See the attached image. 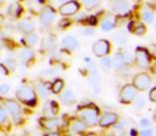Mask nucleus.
Wrapping results in <instances>:
<instances>
[{
  "instance_id": "nucleus-1",
  "label": "nucleus",
  "mask_w": 156,
  "mask_h": 136,
  "mask_svg": "<svg viewBox=\"0 0 156 136\" xmlns=\"http://www.w3.org/2000/svg\"><path fill=\"white\" fill-rule=\"evenodd\" d=\"M16 98L20 102L28 106H35L37 103V94L28 85H22L16 89Z\"/></svg>"
},
{
  "instance_id": "nucleus-2",
  "label": "nucleus",
  "mask_w": 156,
  "mask_h": 136,
  "mask_svg": "<svg viewBox=\"0 0 156 136\" xmlns=\"http://www.w3.org/2000/svg\"><path fill=\"white\" fill-rule=\"evenodd\" d=\"M98 108H95L93 105L86 106L83 110L80 111V120H83L88 127H92V125H95L96 123H98Z\"/></svg>"
},
{
  "instance_id": "nucleus-3",
  "label": "nucleus",
  "mask_w": 156,
  "mask_h": 136,
  "mask_svg": "<svg viewBox=\"0 0 156 136\" xmlns=\"http://www.w3.org/2000/svg\"><path fill=\"white\" fill-rule=\"evenodd\" d=\"M138 89L133 84H125L119 93V101L123 104H129L137 98Z\"/></svg>"
},
{
  "instance_id": "nucleus-4",
  "label": "nucleus",
  "mask_w": 156,
  "mask_h": 136,
  "mask_svg": "<svg viewBox=\"0 0 156 136\" xmlns=\"http://www.w3.org/2000/svg\"><path fill=\"white\" fill-rule=\"evenodd\" d=\"M134 60L139 68H141V69L147 68L150 63H151V55H150L149 50L143 47H138L135 51Z\"/></svg>"
},
{
  "instance_id": "nucleus-5",
  "label": "nucleus",
  "mask_w": 156,
  "mask_h": 136,
  "mask_svg": "<svg viewBox=\"0 0 156 136\" xmlns=\"http://www.w3.org/2000/svg\"><path fill=\"white\" fill-rule=\"evenodd\" d=\"M151 83H152L151 77L147 74H145V72H139V74H137L136 76L134 77V79H133V85H134L138 91H147L150 87V85H151Z\"/></svg>"
},
{
  "instance_id": "nucleus-6",
  "label": "nucleus",
  "mask_w": 156,
  "mask_h": 136,
  "mask_svg": "<svg viewBox=\"0 0 156 136\" xmlns=\"http://www.w3.org/2000/svg\"><path fill=\"white\" fill-rule=\"evenodd\" d=\"M5 106L8 112L11 114L12 118H13V120L15 121V122L20 121L22 116H23V110L18 102L14 101V100H11V99H7V100H5Z\"/></svg>"
},
{
  "instance_id": "nucleus-7",
  "label": "nucleus",
  "mask_w": 156,
  "mask_h": 136,
  "mask_svg": "<svg viewBox=\"0 0 156 136\" xmlns=\"http://www.w3.org/2000/svg\"><path fill=\"white\" fill-rule=\"evenodd\" d=\"M92 51H93L94 55L98 56V58H104L110 51V43L106 39H98L92 46Z\"/></svg>"
},
{
  "instance_id": "nucleus-8",
  "label": "nucleus",
  "mask_w": 156,
  "mask_h": 136,
  "mask_svg": "<svg viewBox=\"0 0 156 136\" xmlns=\"http://www.w3.org/2000/svg\"><path fill=\"white\" fill-rule=\"evenodd\" d=\"M79 9H80V5L76 0H71L61 5L59 8V12L62 16H72L77 13Z\"/></svg>"
},
{
  "instance_id": "nucleus-9",
  "label": "nucleus",
  "mask_w": 156,
  "mask_h": 136,
  "mask_svg": "<svg viewBox=\"0 0 156 136\" xmlns=\"http://www.w3.org/2000/svg\"><path fill=\"white\" fill-rule=\"evenodd\" d=\"M119 121V116L115 113L112 112H107L101 116V118L98 119V124L102 128H108L111 125L115 124Z\"/></svg>"
},
{
  "instance_id": "nucleus-10",
  "label": "nucleus",
  "mask_w": 156,
  "mask_h": 136,
  "mask_svg": "<svg viewBox=\"0 0 156 136\" xmlns=\"http://www.w3.org/2000/svg\"><path fill=\"white\" fill-rule=\"evenodd\" d=\"M56 17V12L51 7H45L40 14V22L43 26H49Z\"/></svg>"
},
{
  "instance_id": "nucleus-11",
  "label": "nucleus",
  "mask_w": 156,
  "mask_h": 136,
  "mask_svg": "<svg viewBox=\"0 0 156 136\" xmlns=\"http://www.w3.org/2000/svg\"><path fill=\"white\" fill-rule=\"evenodd\" d=\"M40 124L42 128L47 130H52L58 128L61 124V121L59 118L56 117H45V118H41L40 119Z\"/></svg>"
},
{
  "instance_id": "nucleus-12",
  "label": "nucleus",
  "mask_w": 156,
  "mask_h": 136,
  "mask_svg": "<svg viewBox=\"0 0 156 136\" xmlns=\"http://www.w3.org/2000/svg\"><path fill=\"white\" fill-rule=\"evenodd\" d=\"M61 46L64 50L66 51H72V50H75L78 46V41L77 39L74 36H65L64 38L62 39V43H61Z\"/></svg>"
},
{
  "instance_id": "nucleus-13",
  "label": "nucleus",
  "mask_w": 156,
  "mask_h": 136,
  "mask_svg": "<svg viewBox=\"0 0 156 136\" xmlns=\"http://www.w3.org/2000/svg\"><path fill=\"white\" fill-rule=\"evenodd\" d=\"M34 28H35L34 24H33V22H31L30 19H23L17 24V29H18V30H20V32H23V33H26V34L33 32Z\"/></svg>"
},
{
  "instance_id": "nucleus-14",
  "label": "nucleus",
  "mask_w": 156,
  "mask_h": 136,
  "mask_svg": "<svg viewBox=\"0 0 156 136\" xmlns=\"http://www.w3.org/2000/svg\"><path fill=\"white\" fill-rule=\"evenodd\" d=\"M128 2L127 0H113L112 10L118 14H123L128 11Z\"/></svg>"
},
{
  "instance_id": "nucleus-15",
  "label": "nucleus",
  "mask_w": 156,
  "mask_h": 136,
  "mask_svg": "<svg viewBox=\"0 0 156 136\" xmlns=\"http://www.w3.org/2000/svg\"><path fill=\"white\" fill-rule=\"evenodd\" d=\"M61 102H62L64 105H72L76 102V97L75 94L71 91V89H66L65 91H63L60 96Z\"/></svg>"
},
{
  "instance_id": "nucleus-16",
  "label": "nucleus",
  "mask_w": 156,
  "mask_h": 136,
  "mask_svg": "<svg viewBox=\"0 0 156 136\" xmlns=\"http://www.w3.org/2000/svg\"><path fill=\"white\" fill-rule=\"evenodd\" d=\"M112 65H113V67H115V70L122 69V68L126 65V61H125V58H124V53H122V52H118V53H115V56H113V60H112Z\"/></svg>"
},
{
  "instance_id": "nucleus-17",
  "label": "nucleus",
  "mask_w": 156,
  "mask_h": 136,
  "mask_svg": "<svg viewBox=\"0 0 156 136\" xmlns=\"http://www.w3.org/2000/svg\"><path fill=\"white\" fill-rule=\"evenodd\" d=\"M33 56H34V53H33L32 50L24 49L18 54V61H20L22 64H28L29 62H31V61L33 60Z\"/></svg>"
},
{
  "instance_id": "nucleus-18",
  "label": "nucleus",
  "mask_w": 156,
  "mask_h": 136,
  "mask_svg": "<svg viewBox=\"0 0 156 136\" xmlns=\"http://www.w3.org/2000/svg\"><path fill=\"white\" fill-rule=\"evenodd\" d=\"M45 111V114L47 116H55V115L58 114V111H59V106L57 104L56 101H48L47 103L45 104L43 108Z\"/></svg>"
},
{
  "instance_id": "nucleus-19",
  "label": "nucleus",
  "mask_w": 156,
  "mask_h": 136,
  "mask_svg": "<svg viewBox=\"0 0 156 136\" xmlns=\"http://www.w3.org/2000/svg\"><path fill=\"white\" fill-rule=\"evenodd\" d=\"M23 13V8L18 2H13L8 9V14L12 17H20Z\"/></svg>"
},
{
  "instance_id": "nucleus-20",
  "label": "nucleus",
  "mask_w": 156,
  "mask_h": 136,
  "mask_svg": "<svg viewBox=\"0 0 156 136\" xmlns=\"http://www.w3.org/2000/svg\"><path fill=\"white\" fill-rule=\"evenodd\" d=\"M128 29H129V31L133 34L136 35H143L145 33V31H147L145 27L141 22H132L130 26L128 27Z\"/></svg>"
},
{
  "instance_id": "nucleus-21",
  "label": "nucleus",
  "mask_w": 156,
  "mask_h": 136,
  "mask_svg": "<svg viewBox=\"0 0 156 136\" xmlns=\"http://www.w3.org/2000/svg\"><path fill=\"white\" fill-rule=\"evenodd\" d=\"M87 127L88 125L83 122V120H75L72 122L71 124V130L74 132V133H83L87 130Z\"/></svg>"
},
{
  "instance_id": "nucleus-22",
  "label": "nucleus",
  "mask_w": 156,
  "mask_h": 136,
  "mask_svg": "<svg viewBox=\"0 0 156 136\" xmlns=\"http://www.w3.org/2000/svg\"><path fill=\"white\" fill-rule=\"evenodd\" d=\"M37 91H39L40 96L43 98H47L49 96V93L51 91V83L45 82L42 83L37 86Z\"/></svg>"
},
{
  "instance_id": "nucleus-23",
  "label": "nucleus",
  "mask_w": 156,
  "mask_h": 136,
  "mask_svg": "<svg viewBox=\"0 0 156 136\" xmlns=\"http://www.w3.org/2000/svg\"><path fill=\"white\" fill-rule=\"evenodd\" d=\"M37 35L35 33L31 32V33H28L26 34L24 37H23V43L26 47H32L37 44Z\"/></svg>"
},
{
  "instance_id": "nucleus-24",
  "label": "nucleus",
  "mask_w": 156,
  "mask_h": 136,
  "mask_svg": "<svg viewBox=\"0 0 156 136\" xmlns=\"http://www.w3.org/2000/svg\"><path fill=\"white\" fill-rule=\"evenodd\" d=\"M89 82L91 87L93 88V91L95 93H98L100 91V85H101V78L98 74H92L91 77L89 79Z\"/></svg>"
},
{
  "instance_id": "nucleus-25",
  "label": "nucleus",
  "mask_w": 156,
  "mask_h": 136,
  "mask_svg": "<svg viewBox=\"0 0 156 136\" xmlns=\"http://www.w3.org/2000/svg\"><path fill=\"white\" fill-rule=\"evenodd\" d=\"M64 87V82L61 79H57L54 81V83H51V91L56 95H58L59 93H61V91Z\"/></svg>"
},
{
  "instance_id": "nucleus-26",
  "label": "nucleus",
  "mask_w": 156,
  "mask_h": 136,
  "mask_svg": "<svg viewBox=\"0 0 156 136\" xmlns=\"http://www.w3.org/2000/svg\"><path fill=\"white\" fill-rule=\"evenodd\" d=\"M141 17H142L143 22H145L147 24H150V22H153L154 19V14L153 12L151 11L150 9H143L142 12H141Z\"/></svg>"
},
{
  "instance_id": "nucleus-27",
  "label": "nucleus",
  "mask_w": 156,
  "mask_h": 136,
  "mask_svg": "<svg viewBox=\"0 0 156 136\" xmlns=\"http://www.w3.org/2000/svg\"><path fill=\"white\" fill-rule=\"evenodd\" d=\"M115 41L119 46H124L126 44V41H127V35L123 31H120L115 35Z\"/></svg>"
},
{
  "instance_id": "nucleus-28",
  "label": "nucleus",
  "mask_w": 156,
  "mask_h": 136,
  "mask_svg": "<svg viewBox=\"0 0 156 136\" xmlns=\"http://www.w3.org/2000/svg\"><path fill=\"white\" fill-rule=\"evenodd\" d=\"M83 2L86 9L88 11H91V10H94L100 5L101 0H83Z\"/></svg>"
},
{
  "instance_id": "nucleus-29",
  "label": "nucleus",
  "mask_w": 156,
  "mask_h": 136,
  "mask_svg": "<svg viewBox=\"0 0 156 136\" xmlns=\"http://www.w3.org/2000/svg\"><path fill=\"white\" fill-rule=\"evenodd\" d=\"M101 28H102L103 31H106V32H108V31H111L113 28H115V24H113L111 20L105 19V20H103V22H102Z\"/></svg>"
},
{
  "instance_id": "nucleus-30",
  "label": "nucleus",
  "mask_w": 156,
  "mask_h": 136,
  "mask_svg": "<svg viewBox=\"0 0 156 136\" xmlns=\"http://www.w3.org/2000/svg\"><path fill=\"white\" fill-rule=\"evenodd\" d=\"M101 65L104 67L105 69H109L112 65V61H111L110 58H107V56H104V58L101 60Z\"/></svg>"
},
{
  "instance_id": "nucleus-31",
  "label": "nucleus",
  "mask_w": 156,
  "mask_h": 136,
  "mask_svg": "<svg viewBox=\"0 0 156 136\" xmlns=\"http://www.w3.org/2000/svg\"><path fill=\"white\" fill-rule=\"evenodd\" d=\"M8 120V112L5 108L0 106V124H3Z\"/></svg>"
},
{
  "instance_id": "nucleus-32",
  "label": "nucleus",
  "mask_w": 156,
  "mask_h": 136,
  "mask_svg": "<svg viewBox=\"0 0 156 136\" xmlns=\"http://www.w3.org/2000/svg\"><path fill=\"white\" fill-rule=\"evenodd\" d=\"M5 67H7L8 69H11V70H14L16 67V62L14 58H7L5 60Z\"/></svg>"
},
{
  "instance_id": "nucleus-33",
  "label": "nucleus",
  "mask_w": 156,
  "mask_h": 136,
  "mask_svg": "<svg viewBox=\"0 0 156 136\" xmlns=\"http://www.w3.org/2000/svg\"><path fill=\"white\" fill-rule=\"evenodd\" d=\"M144 105H145L144 98H143V97L136 98V101H135V108H138V110H140V108H142Z\"/></svg>"
},
{
  "instance_id": "nucleus-34",
  "label": "nucleus",
  "mask_w": 156,
  "mask_h": 136,
  "mask_svg": "<svg viewBox=\"0 0 156 136\" xmlns=\"http://www.w3.org/2000/svg\"><path fill=\"white\" fill-rule=\"evenodd\" d=\"M140 136H153V130L145 128L140 131Z\"/></svg>"
},
{
  "instance_id": "nucleus-35",
  "label": "nucleus",
  "mask_w": 156,
  "mask_h": 136,
  "mask_svg": "<svg viewBox=\"0 0 156 136\" xmlns=\"http://www.w3.org/2000/svg\"><path fill=\"white\" fill-rule=\"evenodd\" d=\"M10 91V86L8 84H1L0 85V94L1 95H5Z\"/></svg>"
},
{
  "instance_id": "nucleus-36",
  "label": "nucleus",
  "mask_w": 156,
  "mask_h": 136,
  "mask_svg": "<svg viewBox=\"0 0 156 136\" xmlns=\"http://www.w3.org/2000/svg\"><path fill=\"white\" fill-rule=\"evenodd\" d=\"M149 98L152 102H156V87L151 89V91L149 94Z\"/></svg>"
},
{
  "instance_id": "nucleus-37",
  "label": "nucleus",
  "mask_w": 156,
  "mask_h": 136,
  "mask_svg": "<svg viewBox=\"0 0 156 136\" xmlns=\"http://www.w3.org/2000/svg\"><path fill=\"white\" fill-rule=\"evenodd\" d=\"M83 35H86V36H92V35L94 34V29L86 28V29H83Z\"/></svg>"
},
{
  "instance_id": "nucleus-38",
  "label": "nucleus",
  "mask_w": 156,
  "mask_h": 136,
  "mask_svg": "<svg viewBox=\"0 0 156 136\" xmlns=\"http://www.w3.org/2000/svg\"><path fill=\"white\" fill-rule=\"evenodd\" d=\"M150 124H151V122H150V120L147 118H142L140 120V125L142 128H149L150 127Z\"/></svg>"
},
{
  "instance_id": "nucleus-39",
  "label": "nucleus",
  "mask_w": 156,
  "mask_h": 136,
  "mask_svg": "<svg viewBox=\"0 0 156 136\" xmlns=\"http://www.w3.org/2000/svg\"><path fill=\"white\" fill-rule=\"evenodd\" d=\"M125 124H126L125 121L122 120L121 122H119V121H118V122L115 123V129H117V130H123L124 127H125Z\"/></svg>"
},
{
  "instance_id": "nucleus-40",
  "label": "nucleus",
  "mask_w": 156,
  "mask_h": 136,
  "mask_svg": "<svg viewBox=\"0 0 156 136\" xmlns=\"http://www.w3.org/2000/svg\"><path fill=\"white\" fill-rule=\"evenodd\" d=\"M76 19L77 20H85V19H87V16H86V14L85 13H80L79 15H77V17H76Z\"/></svg>"
},
{
  "instance_id": "nucleus-41",
  "label": "nucleus",
  "mask_w": 156,
  "mask_h": 136,
  "mask_svg": "<svg viewBox=\"0 0 156 136\" xmlns=\"http://www.w3.org/2000/svg\"><path fill=\"white\" fill-rule=\"evenodd\" d=\"M83 136H98V135L94 133H89V134H86V135H83Z\"/></svg>"
},
{
  "instance_id": "nucleus-42",
  "label": "nucleus",
  "mask_w": 156,
  "mask_h": 136,
  "mask_svg": "<svg viewBox=\"0 0 156 136\" xmlns=\"http://www.w3.org/2000/svg\"><path fill=\"white\" fill-rule=\"evenodd\" d=\"M153 54H154V56L156 58V46H154V49H153Z\"/></svg>"
},
{
  "instance_id": "nucleus-43",
  "label": "nucleus",
  "mask_w": 156,
  "mask_h": 136,
  "mask_svg": "<svg viewBox=\"0 0 156 136\" xmlns=\"http://www.w3.org/2000/svg\"><path fill=\"white\" fill-rule=\"evenodd\" d=\"M35 1H37L39 3H43L44 1H45V0H35Z\"/></svg>"
},
{
  "instance_id": "nucleus-44",
  "label": "nucleus",
  "mask_w": 156,
  "mask_h": 136,
  "mask_svg": "<svg viewBox=\"0 0 156 136\" xmlns=\"http://www.w3.org/2000/svg\"><path fill=\"white\" fill-rule=\"evenodd\" d=\"M121 136H130V135H127V134H123V135H121Z\"/></svg>"
},
{
  "instance_id": "nucleus-45",
  "label": "nucleus",
  "mask_w": 156,
  "mask_h": 136,
  "mask_svg": "<svg viewBox=\"0 0 156 136\" xmlns=\"http://www.w3.org/2000/svg\"><path fill=\"white\" fill-rule=\"evenodd\" d=\"M155 83H156V75H155Z\"/></svg>"
},
{
  "instance_id": "nucleus-46",
  "label": "nucleus",
  "mask_w": 156,
  "mask_h": 136,
  "mask_svg": "<svg viewBox=\"0 0 156 136\" xmlns=\"http://www.w3.org/2000/svg\"><path fill=\"white\" fill-rule=\"evenodd\" d=\"M59 1H65V0H59Z\"/></svg>"
},
{
  "instance_id": "nucleus-47",
  "label": "nucleus",
  "mask_w": 156,
  "mask_h": 136,
  "mask_svg": "<svg viewBox=\"0 0 156 136\" xmlns=\"http://www.w3.org/2000/svg\"><path fill=\"white\" fill-rule=\"evenodd\" d=\"M2 1H3V0H0V2H2Z\"/></svg>"
},
{
  "instance_id": "nucleus-48",
  "label": "nucleus",
  "mask_w": 156,
  "mask_h": 136,
  "mask_svg": "<svg viewBox=\"0 0 156 136\" xmlns=\"http://www.w3.org/2000/svg\"><path fill=\"white\" fill-rule=\"evenodd\" d=\"M155 29H156V22H155Z\"/></svg>"
},
{
  "instance_id": "nucleus-49",
  "label": "nucleus",
  "mask_w": 156,
  "mask_h": 136,
  "mask_svg": "<svg viewBox=\"0 0 156 136\" xmlns=\"http://www.w3.org/2000/svg\"><path fill=\"white\" fill-rule=\"evenodd\" d=\"M138 1H141V0H138Z\"/></svg>"
}]
</instances>
